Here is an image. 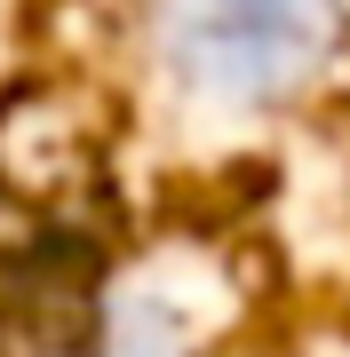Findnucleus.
<instances>
[{
    "label": "nucleus",
    "mask_w": 350,
    "mask_h": 357,
    "mask_svg": "<svg viewBox=\"0 0 350 357\" xmlns=\"http://www.w3.org/2000/svg\"><path fill=\"white\" fill-rule=\"evenodd\" d=\"M326 32H335L326 0H175L168 8L175 72L223 103L286 96L302 72H319Z\"/></svg>",
    "instance_id": "1"
}]
</instances>
